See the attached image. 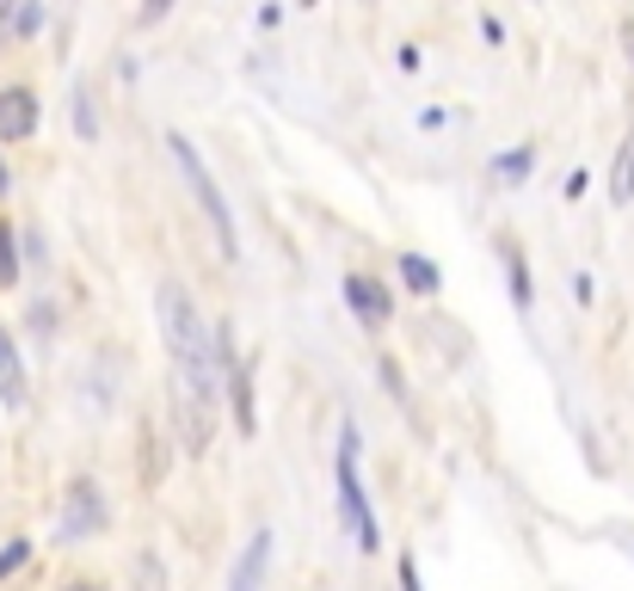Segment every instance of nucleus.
<instances>
[{
	"mask_svg": "<svg viewBox=\"0 0 634 591\" xmlns=\"http://www.w3.org/2000/svg\"><path fill=\"white\" fill-rule=\"evenodd\" d=\"M136 573H142V591H160V560L142 555V560H136Z\"/></svg>",
	"mask_w": 634,
	"mask_h": 591,
	"instance_id": "a211bd4d",
	"label": "nucleus"
},
{
	"mask_svg": "<svg viewBox=\"0 0 634 591\" xmlns=\"http://www.w3.org/2000/svg\"><path fill=\"white\" fill-rule=\"evenodd\" d=\"M345 309L364 321V327H388V314H394V302H388V290L376 278H364V271H352L345 278Z\"/></svg>",
	"mask_w": 634,
	"mask_h": 591,
	"instance_id": "423d86ee",
	"label": "nucleus"
},
{
	"mask_svg": "<svg viewBox=\"0 0 634 591\" xmlns=\"http://www.w3.org/2000/svg\"><path fill=\"white\" fill-rule=\"evenodd\" d=\"M167 148H173V160H179V172H186V186H191V198H198V210L210 216V234H216V253H222V259H234V253H241V234H234V216H229V203H222L216 179L203 172L198 148H191L186 136H167Z\"/></svg>",
	"mask_w": 634,
	"mask_h": 591,
	"instance_id": "f03ea898",
	"label": "nucleus"
},
{
	"mask_svg": "<svg viewBox=\"0 0 634 591\" xmlns=\"http://www.w3.org/2000/svg\"><path fill=\"white\" fill-rule=\"evenodd\" d=\"M216 339H222V389H229L234 425L253 432V425H259V413H253V376H247V364H241V352L229 345V327H216Z\"/></svg>",
	"mask_w": 634,
	"mask_h": 591,
	"instance_id": "39448f33",
	"label": "nucleus"
},
{
	"mask_svg": "<svg viewBox=\"0 0 634 591\" xmlns=\"http://www.w3.org/2000/svg\"><path fill=\"white\" fill-rule=\"evenodd\" d=\"M622 44H629V63H634V19L622 25Z\"/></svg>",
	"mask_w": 634,
	"mask_h": 591,
	"instance_id": "4be33fe9",
	"label": "nucleus"
},
{
	"mask_svg": "<svg viewBox=\"0 0 634 591\" xmlns=\"http://www.w3.org/2000/svg\"><path fill=\"white\" fill-rule=\"evenodd\" d=\"M19 278V241H13V228L0 222V283H13Z\"/></svg>",
	"mask_w": 634,
	"mask_h": 591,
	"instance_id": "4468645a",
	"label": "nucleus"
},
{
	"mask_svg": "<svg viewBox=\"0 0 634 591\" xmlns=\"http://www.w3.org/2000/svg\"><path fill=\"white\" fill-rule=\"evenodd\" d=\"M0 198H7V160H0Z\"/></svg>",
	"mask_w": 634,
	"mask_h": 591,
	"instance_id": "5701e85b",
	"label": "nucleus"
},
{
	"mask_svg": "<svg viewBox=\"0 0 634 591\" xmlns=\"http://www.w3.org/2000/svg\"><path fill=\"white\" fill-rule=\"evenodd\" d=\"M75 124H80V136H87V142L99 136V118H93V93H87V87H80V93H75Z\"/></svg>",
	"mask_w": 634,
	"mask_h": 591,
	"instance_id": "2eb2a0df",
	"label": "nucleus"
},
{
	"mask_svg": "<svg viewBox=\"0 0 634 591\" xmlns=\"http://www.w3.org/2000/svg\"><path fill=\"white\" fill-rule=\"evenodd\" d=\"M610 203H634V130L622 136L616 167H610Z\"/></svg>",
	"mask_w": 634,
	"mask_h": 591,
	"instance_id": "9d476101",
	"label": "nucleus"
},
{
	"mask_svg": "<svg viewBox=\"0 0 634 591\" xmlns=\"http://www.w3.org/2000/svg\"><path fill=\"white\" fill-rule=\"evenodd\" d=\"M105 529V493L93 481H75L63 493V517H56V543H80V536H93Z\"/></svg>",
	"mask_w": 634,
	"mask_h": 591,
	"instance_id": "20e7f679",
	"label": "nucleus"
},
{
	"mask_svg": "<svg viewBox=\"0 0 634 591\" xmlns=\"http://www.w3.org/2000/svg\"><path fill=\"white\" fill-rule=\"evenodd\" d=\"M37 13H44V0H19L13 13H0V37H25L37 25Z\"/></svg>",
	"mask_w": 634,
	"mask_h": 591,
	"instance_id": "f8f14e48",
	"label": "nucleus"
},
{
	"mask_svg": "<svg viewBox=\"0 0 634 591\" xmlns=\"http://www.w3.org/2000/svg\"><path fill=\"white\" fill-rule=\"evenodd\" d=\"M499 259H505V278H511V302L530 309V302H536V283H530V265H524V253H518V241H499Z\"/></svg>",
	"mask_w": 634,
	"mask_h": 591,
	"instance_id": "1a4fd4ad",
	"label": "nucleus"
},
{
	"mask_svg": "<svg viewBox=\"0 0 634 591\" xmlns=\"http://www.w3.org/2000/svg\"><path fill=\"white\" fill-rule=\"evenodd\" d=\"M401 591H419V567L407 555H401Z\"/></svg>",
	"mask_w": 634,
	"mask_h": 591,
	"instance_id": "6ab92c4d",
	"label": "nucleus"
},
{
	"mask_svg": "<svg viewBox=\"0 0 634 591\" xmlns=\"http://www.w3.org/2000/svg\"><path fill=\"white\" fill-rule=\"evenodd\" d=\"M167 7H173V0H148V7H142V13H148V19H160V13H167Z\"/></svg>",
	"mask_w": 634,
	"mask_h": 591,
	"instance_id": "412c9836",
	"label": "nucleus"
},
{
	"mask_svg": "<svg viewBox=\"0 0 634 591\" xmlns=\"http://www.w3.org/2000/svg\"><path fill=\"white\" fill-rule=\"evenodd\" d=\"M0 394H7V406L25 401V370H19V352H13L7 333H0Z\"/></svg>",
	"mask_w": 634,
	"mask_h": 591,
	"instance_id": "9b49d317",
	"label": "nucleus"
},
{
	"mask_svg": "<svg viewBox=\"0 0 634 591\" xmlns=\"http://www.w3.org/2000/svg\"><path fill=\"white\" fill-rule=\"evenodd\" d=\"M25 560H32V543H7V548H0V579H7V573H19Z\"/></svg>",
	"mask_w": 634,
	"mask_h": 591,
	"instance_id": "f3484780",
	"label": "nucleus"
},
{
	"mask_svg": "<svg viewBox=\"0 0 634 591\" xmlns=\"http://www.w3.org/2000/svg\"><path fill=\"white\" fill-rule=\"evenodd\" d=\"M530 160H536L530 148H511L505 160H493V172H505V179H524V172H530Z\"/></svg>",
	"mask_w": 634,
	"mask_h": 591,
	"instance_id": "dca6fc26",
	"label": "nucleus"
},
{
	"mask_svg": "<svg viewBox=\"0 0 634 591\" xmlns=\"http://www.w3.org/2000/svg\"><path fill=\"white\" fill-rule=\"evenodd\" d=\"M37 130V99L25 87H7L0 93V142H25Z\"/></svg>",
	"mask_w": 634,
	"mask_h": 591,
	"instance_id": "0eeeda50",
	"label": "nucleus"
},
{
	"mask_svg": "<svg viewBox=\"0 0 634 591\" xmlns=\"http://www.w3.org/2000/svg\"><path fill=\"white\" fill-rule=\"evenodd\" d=\"M401 278L413 283L419 296H437V265H432V259H419V253H407V259H401Z\"/></svg>",
	"mask_w": 634,
	"mask_h": 591,
	"instance_id": "ddd939ff",
	"label": "nucleus"
},
{
	"mask_svg": "<svg viewBox=\"0 0 634 591\" xmlns=\"http://www.w3.org/2000/svg\"><path fill=\"white\" fill-rule=\"evenodd\" d=\"M265 560H271V529H259V536H253V543L241 548L229 591H259V586H265Z\"/></svg>",
	"mask_w": 634,
	"mask_h": 591,
	"instance_id": "6e6552de",
	"label": "nucleus"
},
{
	"mask_svg": "<svg viewBox=\"0 0 634 591\" xmlns=\"http://www.w3.org/2000/svg\"><path fill=\"white\" fill-rule=\"evenodd\" d=\"M63 591H105L99 579H75V586H63Z\"/></svg>",
	"mask_w": 634,
	"mask_h": 591,
	"instance_id": "aec40b11",
	"label": "nucleus"
},
{
	"mask_svg": "<svg viewBox=\"0 0 634 591\" xmlns=\"http://www.w3.org/2000/svg\"><path fill=\"white\" fill-rule=\"evenodd\" d=\"M340 512H345V524H352L357 548L370 555V548L382 543V529H376L370 499H364V487H357V425H345V432H340Z\"/></svg>",
	"mask_w": 634,
	"mask_h": 591,
	"instance_id": "7ed1b4c3",
	"label": "nucleus"
},
{
	"mask_svg": "<svg viewBox=\"0 0 634 591\" xmlns=\"http://www.w3.org/2000/svg\"><path fill=\"white\" fill-rule=\"evenodd\" d=\"M160 333L173 345V364H179V389L198 394L203 406L222 401V339L216 327H203V314L191 309V296L179 283H160Z\"/></svg>",
	"mask_w": 634,
	"mask_h": 591,
	"instance_id": "f257e3e1",
	"label": "nucleus"
}]
</instances>
